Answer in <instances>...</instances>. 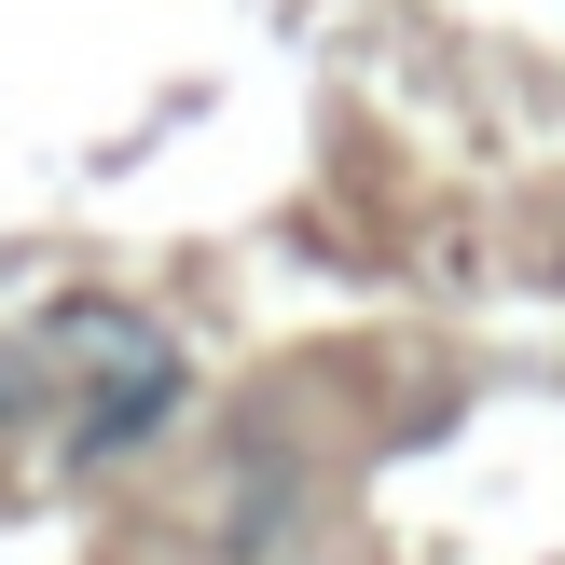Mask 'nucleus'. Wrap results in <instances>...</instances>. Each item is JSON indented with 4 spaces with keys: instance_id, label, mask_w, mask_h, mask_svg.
Segmentation results:
<instances>
[{
    "instance_id": "nucleus-1",
    "label": "nucleus",
    "mask_w": 565,
    "mask_h": 565,
    "mask_svg": "<svg viewBox=\"0 0 565 565\" xmlns=\"http://www.w3.org/2000/svg\"><path fill=\"white\" fill-rule=\"evenodd\" d=\"M180 345H152V331H125V359H110V386H83V414H70V456L83 469H110V456H138V441L180 414Z\"/></svg>"
},
{
    "instance_id": "nucleus-2",
    "label": "nucleus",
    "mask_w": 565,
    "mask_h": 565,
    "mask_svg": "<svg viewBox=\"0 0 565 565\" xmlns=\"http://www.w3.org/2000/svg\"><path fill=\"white\" fill-rule=\"evenodd\" d=\"M276 524H290V456H276V469H248V483H235V552H263Z\"/></svg>"
},
{
    "instance_id": "nucleus-3",
    "label": "nucleus",
    "mask_w": 565,
    "mask_h": 565,
    "mask_svg": "<svg viewBox=\"0 0 565 565\" xmlns=\"http://www.w3.org/2000/svg\"><path fill=\"white\" fill-rule=\"evenodd\" d=\"M42 401H55V386H42V359H28V345H0V428H28Z\"/></svg>"
}]
</instances>
